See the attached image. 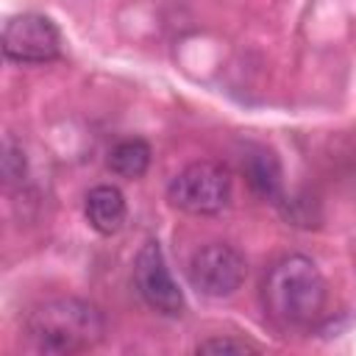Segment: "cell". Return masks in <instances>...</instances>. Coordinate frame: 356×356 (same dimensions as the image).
Returning a JSON list of instances; mask_svg holds the SVG:
<instances>
[{
  "instance_id": "obj_1",
  "label": "cell",
  "mask_w": 356,
  "mask_h": 356,
  "mask_svg": "<svg viewBox=\"0 0 356 356\" xmlns=\"http://www.w3.org/2000/svg\"><path fill=\"white\" fill-rule=\"evenodd\" d=\"M261 300L267 314L284 328L312 325L328 300V286L323 273L309 256L292 253L278 259L261 284Z\"/></svg>"
},
{
  "instance_id": "obj_2",
  "label": "cell",
  "mask_w": 356,
  "mask_h": 356,
  "mask_svg": "<svg viewBox=\"0 0 356 356\" xmlns=\"http://www.w3.org/2000/svg\"><path fill=\"white\" fill-rule=\"evenodd\" d=\"M25 334L33 350L70 356L89 350L103 339L106 317L95 303L83 298H53L28 314Z\"/></svg>"
},
{
  "instance_id": "obj_3",
  "label": "cell",
  "mask_w": 356,
  "mask_h": 356,
  "mask_svg": "<svg viewBox=\"0 0 356 356\" xmlns=\"http://www.w3.org/2000/svg\"><path fill=\"white\" fill-rule=\"evenodd\" d=\"M231 172L217 161H192L167 184V200L186 214H217L231 200Z\"/></svg>"
},
{
  "instance_id": "obj_4",
  "label": "cell",
  "mask_w": 356,
  "mask_h": 356,
  "mask_svg": "<svg viewBox=\"0 0 356 356\" xmlns=\"http://www.w3.org/2000/svg\"><path fill=\"white\" fill-rule=\"evenodd\" d=\"M186 275H189L192 289H197L200 295L231 298L242 286L248 275V264L236 248L225 242H209L192 253Z\"/></svg>"
},
{
  "instance_id": "obj_5",
  "label": "cell",
  "mask_w": 356,
  "mask_h": 356,
  "mask_svg": "<svg viewBox=\"0 0 356 356\" xmlns=\"http://www.w3.org/2000/svg\"><path fill=\"white\" fill-rule=\"evenodd\" d=\"M3 53L17 64H47L61 53V33L44 14H14L3 25Z\"/></svg>"
},
{
  "instance_id": "obj_6",
  "label": "cell",
  "mask_w": 356,
  "mask_h": 356,
  "mask_svg": "<svg viewBox=\"0 0 356 356\" xmlns=\"http://www.w3.org/2000/svg\"><path fill=\"white\" fill-rule=\"evenodd\" d=\"M134 286L139 292V298L159 314L164 317H178L184 312V292L178 289L161 245L156 239H147L134 259Z\"/></svg>"
},
{
  "instance_id": "obj_7",
  "label": "cell",
  "mask_w": 356,
  "mask_h": 356,
  "mask_svg": "<svg viewBox=\"0 0 356 356\" xmlns=\"http://www.w3.org/2000/svg\"><path fill=\"white\" fill-rule=\"evenodd\" d=\"M83 214H86V222L100 236H111L125 225L128 206H125V197L117 186L100 184V186L89 189V195L83 200Z\"/></svg>"
},
{
  "instance_id": "obj_8",
  "label": "cell",
  "mask_w": 356,
  "mask_h": 356,
  "mask_svg": "<svg viewBox=\"0 0 356 356\" xmlns=\"http://www.w3.org/2000/svg\"><path fill=\"white\" fill-rule=\"evenodd\" d=\"M242 170H245V178L250 184V189L270 200V203H281V164L278 159L267 150V147H253L245 161H242Z\"/></svg>"
},
{
  "instance_id": "obj_9",
  "label": "cell",
  "mask_w": 356,
  "mask_h": 356,
  "mask_svg": "<svg viewBox=\"0 0 356 356\" xmlns=\"http://www.w3.org/2000/svg\"><path fill=\"white\" fill-rule=\"evenodd\" d=\"M150 167V145L145 139H125L111 147L108 153V170L125 181L142 178Z\"/></svg>"
},
{
  "instance_id": "obj_10",
  "label": "cell",
  "mask_w": 356,
  "mask_h": 356,
  "mask_svg": "<svg viewBox=\"0 0 356 356\" xmlns=\"http://www.w3.org/2000/svg\"><path fill=\"white\" fill-rule=\"evenodd\" d=\"M195 353H211V356H220V353H259V345H253L250 339H242V337H211V339H203L197 342Z\"/></svg>"
},
{
  "instance_id": "obj_11",
  "label": "cell",
  "mask_w": 356,
  "mask_h": 356,
  "mask_svg": "<svg viewBox=\"0 0 356 356\" xmlns=\"http://www.w3.org/2000/svg\"><path fill=\"white\" fill-rule=\"evenodd\" d=\"M25 172H28V164H25L22 145H17L11 136H6V142H3V178H6V184H22Z\"/></svg>"
}]
</instances>
